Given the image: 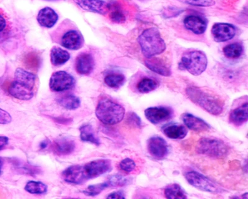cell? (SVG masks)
I'll use <instances>...</instances> for the list:
<instances>
[{
  "label": "cell",
  "mask_w": 248,
  "mask_h": 199,
  "mask_svg": "<svg viewBox=\"0 0 248 199\" xmlns=\"http://www.w3.org/2000/svg\"><path fill=\"white\" fill-rule=\"evenodd\" d=\"M63 179L68 183L81 184L89 181L84 165H73L68 167L62 172Z\"/></svg>",
  "instance_id": "5bb4252c"
},
{
  "label": "cell",
  "mask_w": 248,
  "mask_h": 199,
  "mask_svg": "<svg viewBox=\"0 0 248 199\" xmlns=\"http://www.w3.org/2000/svg\"><path fill=\"white\" fill-rule=\"evenodd\" d=\"M59 16L52 8L46 7L40 10L38 14L37 20L41 27L52 28L58 21Z\"/></svg>",
  "instance_id": "d6986e66"
},
{
  "label": "cell",
  "mask_w": 248,
  "mask_h": 199,
  "mask_svg": "<svg viewBox=\"0 0 248 199\" xmlns=\"http://www.w3.org/2000/svg\"><path fill=\"white\" fill-rule=\"evenodd\" d=\"M186 94L193 103L212 115L219 116L223 111V100L202 89L197 86H190L186 89Z\"/></svg>",
  "instance_id": "7a4b0ae2"
},
{
  "label": "cell",
  "mask_w": 248,
  "mask_h": 199,
  "mask_svg": "<svg viewBox=\"0 0 248 199\" xmlns=\"http://www.w3.org/2000/svg\"><path fill=\"white\" fill-rule=\"evenodd\" d=\"M207 58L204 52L201 50L188 52L182 56L179 67L185 69L194 76L201 75L207 67Z\"/></svg>",
  "instance_id": "52a82bcc"
},
{
  "label": "cell",
  "mask_w": 248,
  "mask_h": 199,
  "mask_svg": "<svg viewBox=\"0 0 248 199\" xmlns=\"http://www.w3.org/2000/svg\"><path fill=\"white\" fill-rule=\"evenodd\" d=\"M37 76L22 68H17L14 81L10 84L8 92L13 97L27 101L33 98L36 92Z\"/></svg>",
  "instance_id": "6da1fadb"
},
{
  "label": "cell",
  "mask_w": 248,
  "mask_h": 199,
  "mask_svg": "<svg viewBox=\"0 0 248 199\" xmlns=\"http://www.w3.org/2000/svg\"><path fill=\"white\" fill-rule=\"evenodd\" d=\"M199 154L213 158H225L230 153V148L219 139L203 137L199 139L196 147Z\"/></svg>",
  "instance_id": "8992f818"
},
{
  "label": "cell",
  "mask_w": 248,
  "mask_h": 199,
  "mask_svg": "<svg viewBox=\"0 0 248 199\" xmlns=\"http://www.w3.org/2000/svg\"><path fill=\"white\" fill-rule=\"evenodd\" d=\"M177 1L189 5L199 6V7H209L215 4L214 0H177Z\"/></svg>",
  "instance_id": "8d00e7d4"
},
{
  "label": "cell",
  "mask_w": 248,
  "mask_h": 199,
  "mask_svg": "<svg viewBox=\"0 0 248 199\" xmlns=\"http://www.w3.org/2000/svg\"><path fill=\"white\" fill-rule=\"evenodd\" d=\"M2 166H3V162H2L1 159H0V174L1 173Z\"/></svg>",
  "instance_id": "ee69618b"
},
{
  "label": "cell",
  "mask_w": 248,
  "mask_h": 199,
  "mask_svg": "<svg viewBox=\"0 0 248 199\" xmlns=\"http://www.w3.org/2000/svg\"><path fill=\"white\" fill-rule=\"evenodd\" d=\"M140 1H148V0H140Z\"/></svg>",
  "instance_id": "f6af8a7d"
},
{
  "label": "cell",
  "mask_w": 248,
  "mask_h": 199,
  "mask_svg": "<svg viewBox=\"0 0 248 199\" xmlns=\"http://www.w3.org/2000/svg\"><path fill=\"white\" fill-rule=\"evenodd\" d=\"M186 28L195 34L201 35L204 33L207 27V22L204 18L198 16H189L184 19Z\"/></svg>",
  "instance_id": "ac0fdd59"
},
{
  "label": "cell",
  "mask_w": 248,
  "mask_h": 199,
  "mask_svg": "<svg viewBox=\"0 0 248 199\" xmlns=\"http://www.w3.org/2000/svg\"><path fill=\"white\" fill-rule=\"evenodd\" d=\"M109 187H124L131 183L130 178L120 175H112L107 181Z\"/></svg>",
  "instance_id": "e575fe53"
},
{
  "label": "cell",
  "mask_w": 248,
  "mask_h": 199,
  "mask_svg": "<svg viewBox=\"0 0 248 199\" xmlns=\"http://www.w3.org/2000/svg\"><path fill=\"white\" fill-rule=\"evenodd\" d=\"M146 66L150 70L164 76H170L171 75V70L169 67L160 59L149 58L145 61Z\"/></svg>",
  "instance_id": "603a6c76"
},
{
  "label": "cell",
  "mask_w": 248,
  "mask_h": 199,
  "mask_svg": "<svg viewBox=\"0 0 248 199\" xmlns=\"http://www.w3.org/2000/svg\"><path fill=\"white\" fill-rule=\"evenodd\" d=\"M185 177L188 183L202 191L213 194H220L224 191L218 184L198 171H188L186 173Z\"/></svg>",
  "instance_id": "ba28073f"
},
{
  "label": "cell",
  "mask_w": 248,
  "mask_h": 199,
  "mask_svg": "<svg viewBox=\"0 0 248 199\" xmlns=\"http://www.w3.org/2000/svg\"><path fill=\"white\" fill-rule=\"evenodd\" d=\"M110 20L115 24H124L126 20V14L122 4L118 1L108 3V13Z\"/></svg>",
  "instance_id": "ffe728a7"
},
{
  "label": "cell",
  "mask_w": 248,
  "mask_h": 199,
  "mask_svg": "<svg viewBox=\"0 0 248 199\" xmlns=\"http://www.w3.org/2000/svg\"><path fill=\"white\" fill-rule=\"evenodd\" d=\"M47 1H54V0H47Z\"/></svg>",
  "instance_id": "bcb514c9"
},
{
  "label": "cell",
  "mask_w": 248,
  "mask_h": 199,
  "mask_svg": "<svg viewBox=\"0 0 248 199\" xmlns=\"http://www.w3.org/2000/svg\"><path fill=\"white\" fill-rule=\"evenodd\" d=\"M75 83V79L71 74L59 71L55 72L51 76L49 86L53 92H61L73 88Z\"/></svg>",
  "instance_id": "9c48e42d"
},
{
  "label": "cell",
  "mask_w": 248,
  "mask_h": 199,
  "mask_svg": "<svg viewBox=\"0 0 248 199\" xmlns=\"http://www.w3.org/2000/svg\"><path fill=\"white\" fill-rule=\"evenodd\" d=\"M126 121L129 125L135 127V128H141L142 122L141 118L135 112H130V114H128Z\"/></svg>",
  "instance_id": "f35d334b"
},
{
  "label": "cell",
  "mask_w": 248,
  "mask_h": 199,
  "mask_svg": "<svg viewBox=\"0 0 248 199\" xmlns=\"http://www.w3.org/2000/svg\"><path fill=\"white\" fill-rule=\"evenodd\" d=\"M47 189V186L42 182L29 181L25 187V190L31 194H45Z\"/></svg>",
  "instance_id": "836d02e7"
},
{
  "label": "cell",
  "mask_w": 248,
  "mask_h": 199,
  "mask_svg": "<svg viewBox=\"0 0 248 199\" xmlns=\"http://www.w3.org/2000/svg\"><path fill=\"white\" fill-rule=\"evenodd\" d=\"M158 83L154 80L151 78H145L142 79L137 84V88L138 91L141 94H148L156 90L158 88Z\"/></svg>",
  "instance_id": "d6a6232c"
},
{
  "label": "cell",
  "mask_w": 248,
  "mask_h": 199,
  "mask_svg": "<svg viewBox=\"0 0 248 199\" xmlns=\"http://www.w3.org/2000/svg\"><path fill=\"white\" fill-rule=\"evenodd\" d=\"M147 148L150 155L158 160H162L168 156V144L164 138L158 135L153 136L148 139Z\"/></svg>",
  "instance_id": "8fae6325"
},
{
  "label": "cell",
  "mask_w": 248,
  "mask_h": 199,
  "mask_svg": "<svg viewBox=\"0 0 248 199\" xmlns=\"http://www.w3.org/2000/svg\"><path fill=\"white\" fill-rule=\"evenodd\" d=\"M40 62V57L36 52L27 53L23 58V65L27 69L31 71H37L39 68Z\"/></svg>",
  "instance_id": "4316f807"
},
{
  "label": "cell",
  "mask_w": 248,
  "mask_h": 199,
  "mask_svg": "<svg viewBox=\"0 0 248 199\" xmlns=\"http://www.w3.org/2000/svg\"><path fill=\"white\" fill-rule=\"evenodd\" d=\"M53 37L57 43L69 50H79L82 48L84 43L82 33L69 21L63 22L57 29Z\"/></svg>",
  "instance_id": "277c9868"
},
{
  "label": "cell",
  "mask_w": 248,
  "mask_h": 199,
  "mask_svg": "<svg viewBox=\"0 0 248 199\" xmlns=\"http://www.w3.org/2000/svg\"><path fill=\"white\" fill-rule=\"evenodd\" d=\"M12 121V117L8 112L0 108V124H8Z\"/></svg>",
  "instance_id": "ab89813d"
},
{
  "label": "cell",
  "mask_w": 248,
  "mask_h": 199,
  "mask_svg": "<svg viewBox=\"0 0 248 199\" xmlns=\"http://www.w3.org/2000/svg\"><path fill=\"white\" fill-rule=\"evenodd\" d=\"M9 139L6 136H0V150L5 148L8 144Z\"/></svg>",
  "instance_id": "b9f144b4"
},
{
  "label": "cell",
  "mask_w": 248,
  "mask_h": 199,
  "mask_svg": "<svg viewBox=\"0 0 248 199\" xmlns=\"http://www.w3.org/2000/svg\"><path fill=\"white\" fill-rule=\"evenodd\" d=\"M79 130L80 139L82 141L94 144L96 146L100 145V141L96 137L94 132V129L90 125H84L80 127Z\"/></svg>",
  "instance_id": "484cf974"
},
{
  "label": "cell",
  "mask_w": 248,
  "mask_h": 199,
  "mask_svg": "<svg viewBox=\"0 0 248 199\" xmlns=\"http://www.w3.org/2000/svg\"><path fill=\"white\" fill-rule=\"evenodd\" d=\"M11 29V22L9 18L3 10L0 8V41L8 37Z\"/></svg>",
  "instance_id": "f546056e"
},
{
  "label": "cell",
  "mask_w": 248,
  "mask_h": 199,
  "mask_svg": "<svg viewBox=\"0 0 248 199\" xmlns=\"http://www.w3.org/2000/svg\"><path fill=\"white\" fill-rule=\"evenodd\" d=\"M163 133L170 139H182L186 136L188 131L182 125L170 124L163 128Z\"/></svg>",
  "instance_id": "cb8c5ba5"
},
{
  "label": "cell",
  "mask_w": 248,
  "mask_h": 199,
  "mask_svg": "<svg viewBox=\"0 0 248 199\" xmlns=\"http://www.w3.org/2000/svg\"><path fill=\"white\" fill-rule=\"evenodd\" d=\"M248 104L247 102L231 112L230 121L234 126H241L248 121Z\"/></svg>",
  "instance_id": "7402d4cb"
},
{
  "label": "cell",
  "mask_w": 248,
  "mask_h": 199,
  "mask_svg": "<svg viewBox=\"0 0 248 199\" xmlns=\"http://www.w3.org/2000/svg\"><path fill=\"white\" fill-rule=\"evenodd\" d=\"M181 118L186 128L195 132H203L211 129V126L206 122L192 114L184 113L182 114Z\"/></svg>",
  "instance_id": "e0dca14e"
},
{
  "label": "cell",
  "mask_w": 248,
  "mask_h": 199,
  "mask_svg": "<svg viewBox=\"0 0 248 199\" xmlns=\"http://www.w3.org/2000/svg\"><path fill=\"white\" fill-rule=\"evenodd\" d=\"M139 41L142 54L146 58H154L166 50V44L155 27L145 30L139 36Z\"/></svg>",
  "instance_id": "3957f363"
},
{
  "label": "cell",
  "mask_w": 248,
  "mask_h": 199,
  "mask_svg": "<svg viewBox=\"0 0 248 199\" xmlns=\"http://www.w3.org/2000/svg\"><path fill=\"white\" fill-rule=\"evenodd\" d=\"M76 143L73 139L68 137H62L54 142L53 149L57 155L67 156L74 151Z\"/></svg>",
  "instance_id": "44dd1931"
},
{
  "label": "cell",
  "mask_w": 248,
  "mask_h": 199,
  "mask_svg": "<svg viewBox=\"0 0 248 199\" xmlns=\"http://www.w3.org/2000/svg\"><path fill=\"white\" fill-rule=\"evenodd\" d=\"M124 114L125 110L122 105L108 99L101 100L96 109L97 118L106 125L120 123L124 119Z\"/></svg>",
  "instance_id": "5b68a950"
},
{
  "label": "cell",
  "mask_w": 248,
  "mask_h": 199,
  "mask_svg": "<svg viewBox=\"0 0 248 199\" xmlns=\"http://www.w3.org/2000/svg\"><path fill=\"white\" fill-rule=\"evenodd\" d=\"M108 187H109L107 182L105 183L96 184V185H90L86 190H84L83 193L87 196L95 197L98 196L102 191Z\"/></svg>",
  "instance_id": "d590c367"
},
{
  "label": "cell",
  "mask_w": 248,
  "mask_h": 199,
  "mask_svg": "<svg viewBox=\"0 0 248 199\" xmlns=\"http://www.w3.org/2000/svg\"><path fill=\"white\" fill-rule=\"evenodd\" d=\"M165 196L169 199H186V195L182 188L177 183L167 186L165 190Z\"/></svg>",
  "instance_id": "f1b7e54d"
},
{
  "label": "cell",
  "mask_w": 248,
  "mask_h": 199,
  "mask_svg": "<svg viewBox=\"0 0 248 199\" xmlns=\"http://www.w3.org/2000/svg\"><path fill=\"white\" fill-rule=\"evenodd\" d=\"M85 171L88 179H96L106 174L112 170L111 161L98 160L93 161L84 165Z\"/></svg>",
  "instance_id": "30bf717a"
},
{
  "label": "cell",
  "mask_w": 248,
  "mask_h": 199,
  "mask_svg": "<svg viewBox=\"0 0 248 199\" xmlns=\"http://www.w3.org/2000/svg\"><path fill=\"white\" fill-rule=\"evenodd\" d=\"M48 143L47 141H42L41 143H40V148L42 149H45L46 147H48Z\"/></svg>",
  "instance_id": "7bdbcfd3"
},
{
  "label": "cell",
  "mask_w": 248,
  "mask_h": 199,
  "mask_svg": "<svg viewBox=\"0 0 248 199\" xmlns=\"http://www.w3.org/2000/svg\"><path fill=\"white\" fill-rule=\"evenodd\" d=\"M71 56L67 50L59 47L53 48L50 51L51 63L55 66L64 65L69 60Z\"/></svg>",
  "instance_id": "d4e9b609"
},
{
  "label": "cell",
  "mask_w": 248,
  "mask_h": 199,
  "mask_svg": "<svg viewBox=\"0 0 248 199\" xmlns=\"http://www.w3.org/2000/svg\"><path fill=\"white\" fill-rule=\"evenodd\" d=\"M94 67V60L89 53H81L76 61V69L81 75H89L92 73Z\"/></svg>",
  "instance_id": "2e32d148"
},
{
  "label": "cell",
  "mask_w": 248,
  "mask_h": 199,
  "mask_svg": "<svg viewBox=\"0 0 248 199\" xmlns=\"http://www.w3.org/2000/svg\"><path fill=\"white\" fill-rule=\"evenodd\" d=\"M85 11L105 16L108 13V3L103 0H73Z\"/></svg>",
  "instance_id": "9a60e30c"
},
{
  "label": "cell",
  "mask_w": 248,
  "mask_h": 199,
  "mask_svg": "<svg viewBox=\"0 0 248 199\" xmlns=\"http://www.w3.org/2000/svg\"><path fill=\"white\" fill-rule=\"evenodd\" d=\"M145 116L151 123L157 125L170 119L173 111L168 107H150L145 110Z\"/></svg>",
  "instance_id": "7c38bea8"
},
{
  "label": "cell",
  "mask_w": 248,
  "mask_h": 199,
  "mask_svg": "<svg viewBox=\"0 0 248 199\" xmlns=\"http://www.w3.org/2000/svg\"><path fill=\"white\" fill-rule=\"evenodd\" d=\"M107 199H124L125 196L122 191L114 192L108 195Z\"/></svg>",
  "instance_id": "60d3db41"
},
{
  "label": "cell",
  "mask_w": 248,
  "mask_h": 199,
  "mask_svg": "<svg viewBox=\"0 0 248 199\" xmlns=\"http://www.w3.org/2000/svg\"><path fill=\"white\" fill-rule=\"evenodd\" d=\"M214 39L217 42H224L233 39L236 33L234 25L226 23H217L212 28Z\"/></svg>",
  "instance_id": "4fadbf2b"
},
{
  "label": "cell",
  "mask_w": 248,
  "mask_h": 199,
  "mask_svg": "<svg viewBox=\"0 0 248 199\" xmlns=\"http://www.w3.org/2000/svg\"><path fill=\"white\" fill-rule=\"evenodd\" d=\"M136 164L134 161L130 158H125L120 164L121 170L126 171L127 173H130L134 170Z\"/></svg>",
  "instance_id": "74e56055"
},
{
  "label": "cell",
  "mask_w": 248,
  "mask_h": 199,
  "mask_svg": "<svg viewBox=\"0 0 248 199\" xmlns=\"http://www.w3.org/2000/svg\"><path fill=\"white\" fill-rule=\"evenodd\" d=\"M126 81L125 76L122 74L112 73L106 76L105 78V83L112 88H119L124 84Z\"/></svg>",
  "instance_id": "4dcf8cb0"
},
{
  "label": "cell",
  "mask_w": 248,
  "mask_h": 199,
  "mask_svg": "<svg viewBox=\"0 0 248 199\" xmlns=\"http://www.w3.org/2000/svg\"><path fill=\"white\" fill-rule=\"evenodd\" d=\"M59 104L69 111H74L80 107V100L78 97L73 95H68L57 100Z\"/></svg>",
  "instance_id": "83f0119b"
},
{
  "label": "cell",
  "mask_w": 248,
  "mask_h": 199,
  "mask_svg": "<svg viewBox=\"0 0 248 199\" xmlns=\"http://www.w3.org/2000/svg\"><path fill=\"white\" fill-rule=\"evenodd\" d=\"M243 46L239 43L229 44L223 49L224 55L230 59L239 58L243 54Z\"/></svg>",
  "instance_id": "1f68e13d"
}]
</instances>
